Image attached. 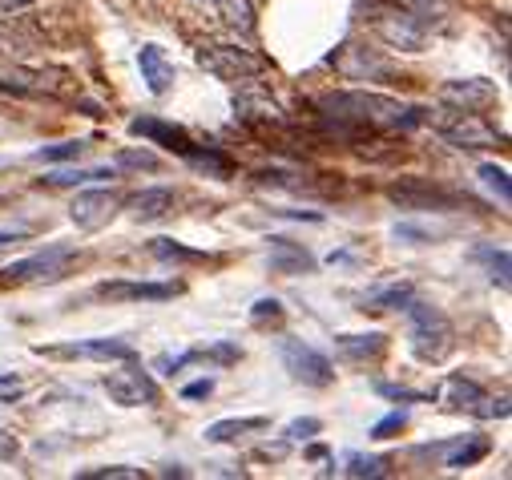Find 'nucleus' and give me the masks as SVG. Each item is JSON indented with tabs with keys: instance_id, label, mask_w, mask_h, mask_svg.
<instances>
[{
	"instance_id": "nucleus-35",
	"label": "nucleus",
	"mask_w": 512,
	"mask_h": 480,
	"mask_svg": "<svg viewBox=\"0 0 512 480\" xmlns=\"http://www.w3.org/2000/svg\"><path fill=\"white\" fill-rule=\"evenodd\" d=\"M404 424H408V416H404V412H392V416H383V420H379V424L371 428V440H388V436H392V432H400Z\"/></svg>"
},
{
	"instance_id": "nucleus-26",
	"label": "nucleus",
	"mask_w": 512,
	"mask_h": 480,
	"mask_svg": "<svg viewBox=\"0 0 512 480\" xmlns=\"http://www.w3.org/2000/svg\"><path fill=\"white\" fill-rule=\"evenodd\" d=\"M101 178H113V170H109V166H89V170H53V174H45V178H41V186L61 190V186H85V182H101Z\"/></svg>"
},
{
	"instance_id": "nucleus-37",
	"label": "nucleus",
	"mask_w": 512,
	"mask_h": 480,
	"mask_svg": "<svg viewBox=\"0 0 512 480\" xmlns=\"http://www.w3.org/2000/svg\"><path fill=\"white\" fill-rule=\"evenodd\" d=\"M319 428H323V424L307 416V420H295V424L287 428V436H283V440H287V444H295V440H311V436H315Z\"/></svg>"
},
{
	"instance_id": "nucleus-9",
	"label": "nucleus",
	"mask_w": 512,
	"mask_h": 480,
	"mask_svg": "<svg viewBox=\"0 0 512 480\" xmlns=\"http://www.w3.org/2000/svg\"><path fill=\"white\" fill-rule=\"evenodd\" d=\"M69 263H73V251H69V247H49V251H41V255H33V259H21V263L5 267L0 275H5L9 283H29V279H45V283H53V279L65 275Z\"/></svg>"
},
{
	"instance_id": "nucleus-40",
	"label": "nucleus",
	"mask_w": 512,
	"mask_h": 480,
	"mask_svg": "<svg viewBox=\"0 0 512 480\" xmlns=\"http://www.w3.org/2000/svg\"><path fill=\"white\" fill-rule=\"evenodd\" d=\"M210 392H214V380H198V384H190L182 396H186V400H206Z\"/></svg>"
},
{
	"instance_id": "nucleus-39",
	"label": "nucleus",
	"mask_w": 512,
	"mask_h": 480,
	"mask_svg": "<svg viewBox=\"0 0 512 480\" xmlns=\"http://www.w3.org/2000/svg\"><path fill=\"white\" fill-rule=\"evenodd\" d=\"M17 452H21V440L0 428V460H17Z\"/></svg>"
},
{
	"instance_id": "nucleus-18",
	"label": "nucleus",
	"mask_w": 512,
	"mask_h": 480,
	"mask_svg": "<svg viewBox=\"0 0 512 480\" xmlns=\"http://www.w3.org/2000/svg\"><path fill=\"white\" fill-rule=\"evenodd\" d=\"M440 97L452 101V105H460V109H484V105L496 101V85L492 81H480V77H472V81H448Z\"/></svg>"
},
{
	"instance_id": "nucleus-10",
	"label": "nucleus",
	"mask_w": 512,
	"mask_h": 480,
	"mask_svg": "<svg viewBox=\"0 0 512 480\" xmlns=\"http://www.w3.org/2000/svg\"><path fill=\"white\" fill-rule=\"evenodd\" d=\"M117 206H121V198L113 190H81L69 206V218L77 222V230H101V226H109Z\"/></svg>"
},
{
	"instance_id": "nucleus-38",
	"label": "nucleus",
	"mask_w": 512,
	"mask_h": 480,
	"mask_svg": "<svg viewBox=\"0 0 512 480\" xmlns=\"http://www.w3.org/2000/svg\"><path fill=\"white\" fill-rule=\"evenodd\" d=\"M25 396V380L21 376H0V400H5V404H13V400H21Z\"/></svg>"
},
{
	"instance_id": "nucleus-7",
	"label": "nucleus",
	"mask_w": 512,
	"mask_h": 480,
	"mask_svg": "<svg viewBox=\"0 0 512 480\" xmlns=\"http://www.w3.org/2000/svg\"><path fill=\"white\" fill-rule=\"evenodd\" d=\"M440 134L456 150H496L500 146V134L484 122L480 113H472V109H456L452 122H440Z\"/></svg>"
},
{
	"instance_id": "nucleus-44",
	"label": "nucleus",
	"mask_w": 512,
	"mask_h": 480,
	"mask_svg": "<svg viewBox=\"0 0 512 480\" xmlns=\"http://www.w3.org/2000/svg\"><path fill=\"white\" fill-rule=\"evenodd\" d=\"M0 93H21V85H9V81H0Z\"/></svg>"
},
{
	"instance_id": "nucleus-41",
	"label": "nucleus",
	"mask_w": 512,
	"mask_h": 480,
	"mask_svg": "<svg viewBox=\"0 0 512 480\" xmlns=\"http://www.w3.org/2000/svg\"><path fill=\"white\" fill-rule=\"evenodd\" d=\"M25 230H0V247H9V243H21Z\"/></svg>"
},
{
	"instance_id": "nucleus-17",
	"label": "nucleus",
	"mask_w": 512,
	"mask_h": 480,
	"mask_svg": "<svg viewBox=\"0 0 512 480\" xmlns=\"http://www.w3.org/2000/svg\"><path fill=\"white\" fill-rule=\"evenodd\" d=\"M101 299H150V303H162V299H174L182 295V283H105L97 287Z\"/></svg>"
},
{
	"instance_id": "nucleus-23",
	"label": "nucleus",
	"mask_w": 512,
	"mask_h": 480,
	"mask_svg": "<svg viewBox=\"0 0 512 480\" xmlns=\"http://www.w3.org/2000/svg\"><path fill=\"white\" fill-rule=\"evenodd\" d=\"M263 428H271V420H263V416H250V420H218V424L206 428V440L230 444V440H238V436H246V432H263Z\"/></svg>"
},
{
	"instance_id": "nucleus-4",
	"label": "nucleus",
	"mask_w": 512,
	"mask_h": 480,
	"mask_svg": "<svg viewBox=\"0 0 512 480\" xmlns=\"http://www.w3.org/2000/svg\"><path fill=\"white\" fill-rule=\"evenodd\" d=\"M371 29L392 49H404V53H420L424 41H428L424 25L408 9H396V5H371Z\"/></svg>"
},
{
	"instance_id": "nucleus-22",
	"label": "nucleus",
	"mask_w": 512,
	"mask_h": 480,
	"mask_svg": "<svg viewBox=\"0 0 512 480\" xmlns=\"http://www.w3.org/2000/svg\"><path fill=\"white\" fill-rule=\"evenodd\" d=\"M343 476H355V480H379V476H388L392 472V460L388 456H363V452H351L339 468Z\"/></svg>"
},
{
	"instance_id": "nucleus-31",
	"label": "nucleus",
	"mask_w": 512,
	"mask_h": 480,
	"mask_svg": "<svg viewBox=\"0 0 512 480\" xmlns=\"http://www.w3.org/2000/svg\"><path fill=\"white\" fill-rule=\"evenodd\" d=\"M81 150H85V142H57V146L37 150V154H33V162H73Z\"/></svg>"
},
{
	"instance_id": "nucleus-8",
	"label": "nucleus",
	"mask_w": 512,
	"mask_h": 480,
	"mask_svg": "<svg viewBox=\"0 0 512 480\" xmlns=\"http://www.w3.org/2000/svg\"><path fill=\"white\" fill-rule=\"evenodd\" d=\"M105 392H109V400L121 404V408H142V404H154V400H158V384H154L142 368L109 372V376H105Z\"/></svg>"
},
{
	"instance_id": "nucleus-16",
	"label": "nucleus",
	"mask_w": 512,
	"mask_h": 480,
	"mask_svg": "<svg viewBox=\"0 0 512 480\" xmlns=\"http://www.w3.org/2000/svg\"><path fill=\"white\" fill-rule=\"evenodd\" d=\"M130 134H138V138H150V142H158V146H170V150H178L182 158L194 150V142H190V134H186L182 126L158 122V117H134V122H130Z\"/></svg>"
},
{
	"instance_id": "nucleus-12",
	"label": "nucleus",
	"mask_w": 512,
	"mask_h": 480,
	"mask_svg": "<svg viewBox=\"0 0 512 480\" xmlns=\"http://www.w3.org/2000/svg\"><path fill=\"white\" fill-rule=\"evenodd\" d=\"M388 198L396 202V206H404V210H440V206H456L460 198L456 194H448V190H440V186H428L424 178H404V182H396V186H388Z\"/></svg>"
},
{
	"instance_id": "nucleus-19",
	"label": "nucleus",
	"mask_w": 512,
	"mask_h": 480,
	"mask_svg": "<svg viewBox=\"0 0 512 480\" xmlns=\"http://www.w3.org/2000/svg\"><path fill=\"white\" fill-rule=\"evenodd\" d=\"M267 263H271L275 275H307V271L315 267V259H311L303 247H295L291 238H271V255H267Z\"/></svg>"
},
{
	"instance_id": "nucleus-28",
	"label": "nucleus",
	"mask_w": 512,
	"mask_h": 480,
	"mask_svg": "<svg viewBox=\"0 0 512 480\" xmlns=\"http://www.w3.org/2000/svg\"><path fill=\"white\" fill-rule=\"evenodd\" d=\"M150 255L162 259V263H202V259H206L202 251H186V247H178L174 238H154V243H150Z\"/></svg>"
},
{
	"instance_id": "nucleus-6",
	"label": "nucleus",
	"mask_w": 512,
	"mask_h": 480,
	"mask_svg": "<svg viewBox=\"0 0 512 480\" xmlns=\"http://www.w3.org/2000/svg\"><path fill=\"white\" fill-rule=\"evenodd\" d=\"M283 368L307 388H327L335 380L331 359L323 351H315L311 343H303V339H283Z\"/></svg>"
},
{
	"instance_id": "nucleus-14",
	"label": "nucleus",
	"mask_w": 512,
	"mask_h": 480,
	"mask_svg": "<svg viewBox=\"0 0 512 480\" xmlns=\"http://www.w3.org/2000/svg\"><path fill=\"white\" fill-rule=\"evenodd\" d=\"M138 69H142V81H146V89H150L154 97H166V93L174 89V81H178L174 61H170L158 45H142V53H138Z\"/></svg>"
},
{
	"instance_id": "nucleus-1",
	"label": "nucleus",
	"mask_w": 512,
	"mask_h": 480,
	"mask_svg": "<svg viewBox=\"0 0 512 480\" xmlns=\"http://www.w3.org/2000/svg\"><path fill=\"white\" fill-rule=\"evenodd\" d=\"M319 109L339 134H351V138H363L371 130H412L424 122V109L383 93H363V89L331 93L319 101Z\"/></svg>"
},
{
	"instance_id": "nucleus-11",
	"label": "nucleus",
	"mask_w": 512,
	"mask_h": 480,
	"mask_svg": "<svg viewBox=\"0 0 512 480\" xmlns=\"http://www.w3.org/2000/svg\"><path fill=\"white\" fill-rule=\"evenodd\" d=\"M331 65H335L347 81H371V77H383V73H388V61H383L375 49L355 45V41L339 45V49L331 53Z\"/></svg>"
},
{
	"instance_id": "nucleus-5",
	"label": "nucleus",
	"mask_w": 512,
	"mask_h": 480,
	"mask_svg": "<svg viewBox=\"0 0 512 480\" xmlns=\"http://www.w3.org/2000/svg\"><path fill=\"white\" fill-rule=\"evenodd\" d=\"M440 404H444L448 412H468V416H480V420L508 416V400H492L480 384H472V380H464V376H448V380H444Z\"/></svg>"
},
{
	"instance_id": "nucleus-13",
	"label": "nucleus",
	"mask_w": 512,
	"mask_h": 480,
	"mask_svg": "<svg viewBox=\"0 0 512 480\" xmlns=\"http://www.w3.org/2000/svg\"><path fill=\"white\" fill-rule=\"evenodd\" d=\"M41 355H65V359H125L134 364L138 351L125 339H85V343H65V347H41Z\"/></svg>"
},
{
	"instance_id": "nucleus-2",
	"label": "nucleus",
	"mask_w": 512,
	"mask_h": 480,
	"mask_svg": "<svg viewBox=\"0 0 512 480\" xmlns=\"http://www.w3.org/2000/svg\"><path fill=\"white\" fill-rule=\"evenodd\" d=\"M404 311H408V339H412L416 359H424V364H444L456 347V331H452L448 315L440 307H428L416 299Z\"/></svg>"
},
{
	"instance_id": "nucleus-42",
	"label": "nucleus",
	"mask_w": 512,
	"mask_h": 480,
	"mask_svg": "<svg viewBox=\"0 0 512 480\" xmlns=\"http://www.w3.org/2000/svg\"><path fill=\"white\" fill-rule=\"evenodd\" d=\"M33 5V0H0V9H5V13H17V9H29Z\"/></svg>"
},
{
	"instance_id": "nucleus-36",
	"label": "nucleus",
	"mask_w": 512,
	"mask_h": 480,
	"mask_svg": "<svg viewBox=\"0 0 512 480\" xmlns=\"http://www.w3.org/2000/svg\"><path fill=\"white\" fill-rule=\"evenodd\" d=\"M250 319H254V323H267V319L279 323V319H283V303H279V299H259V303H254V315H250Z\"/></svg>"
},
{
	"instance_id": "nucleus-20",
	"label": "nucleus",
	"mask_w": 512,
	"mask_h": 480,
	"mask_svg": "<svg viewBox=\"0 0 512 480\" xmlns=\"http://www.w3.org/2000/svg\"><path fill=\"white\" fill-rule=\"evenodd\" d=\"M130 210L138 222H162L174 210V194L170 190H142L130 198Z\"/></svg>"
},
{
	"instance_id": "nucleus-27",
	"label": "nucleus",
	"mask_w": 512,
	"mask_h": 480,
	"mask_svg": "<svg viewBox=\"0 0 512 480\" xmlns=\"http://www.w3.org/2000/svg\"><path fill=\"white\" fill-rule=\"evenodd\" d=\"M214 9H218V17L230 29H238V33L254 29V5H250V0H214Z\"/></svg>"
},
{
	"instance_id": "nucleus-33",
	"label": "nucleus",
	"mask_w": 512,
	"mask_h": 480,
	"mask_svg": "<svg viewBox=\"0 0 512 480\" xmlns=\"http://www.w3.org/2000/svg\"><path fill=\"white\" fill-rule=\"evenodd\" d=\"M117 166H130V170H158L162 162H158L150 150H125V154L117 158Z\"/></svg>"
},
{
	"instance_id": "nucleus-25",
	"label": "nucleus",
	"mask_w": 512,
	"mask_h": 480,
	"mask_svg": "<svg viewBox=\"0 0 512 480\" xmlns=\"http://www.w3.org/2000/svg\"><path fill=\"white\" fill-rule=\"evenodd\" d=\"M412 299H416L412 283H396V287H383L379 295L363 299V311H404Z\"/></svg>"
},
{
	"instance_id": "nucleus-29",
	"label": "nucleus",
	"mask_w": 512,
	"mask_h": 480,
	"mask_svg": "<svg viewBox=\"0 0 512 480\" xmlns=\"http://www.w3.org/2000/svg\"><path fill=\"white\" fill-rule=\"evenodd\" d=\"M480 182L500 198V206H508V202H512V186H508V170H504V166L484 162V166H480Z\"/></svg>"
},
{
	"instance_id": "nucleus-15",
	"label": "nucleus",
	"mask_w": 512,
	"mask_h": 480,
	"mask_svg": "<svg viewBox=\"0 0 512 480\" xmlns=\"http://www.w3.org/2000/svg\"><path fill=\"white\" fill-rule=\"evenodd\" d=\"M234 113L242 117V122H250V126H283L287 122L283 105L271 93H242V97H234Z\"/></svg>"
},
{
	"instance_id": "nucleus-30",
	"label": "nucleus",
	"mask_w": 512,
	"mask_h": 480,
	"mask_svg": "<svg viewBox=\"0 0 512 480\" xmlns=\"http://www.w3.org/2000/svg\"><path fill=\"white\" fill-rule=\"evenodd\" d=\"M81 480H138L142 468H130V464H105V468H85L77 472Z\"/></svg>"
},
{
	"instance_id": "nucleus-43",
	"label": "nucleus",
	"mask_w": 512,
	"mask_h": 480,
	"mask_svg": "<svg viewBox=\"0 0 512 480\" xmlns=\"http://www.w3.org/2000/svg\"><path fill=\"white\" fill-rule=\"evenodd\" d=\"M408 5H416V9H436V0H408Z\"/></svg>"
},
{
	"instance_id": "nucleus-34",
	"label": "nucleus",
	"mask_w": 512,
	"mask_h": 480,
	"mask_svg": "<svg viewBox=\"0 0 512 480\" xmlns=\"http://www.w3.org/2000/svg\"><path fill=\"white\" fill-rule=\"evenodd\" d=\"M375 392H379V396H388V400H404V404H424V400H432V396H424V392H412V388H396V384H379Z\"/></svg>"
},
{
	"instance_id": "nucleus-21",
	"label": "nucleus",
	"mask_w": 512,
	"mask_h": 480,
	"mask_svg": "<svg viewBox=\"0 0 512 480\" xmlns=\"http://www.w3.org/2000/svg\"><path fill=\"white\" fill-rule=\"evenodd\" d=\"M335 343H339V351L347 359H379L383 351H388V335H379V331H371V335H339Z\"/></svg>"
},
{
	"instance_id": "nucleus-3",
	"label": "nucleus",
	"mask_w": 512,
	"mask_h": 480,
	"mask_svg": "<svg viewBox=\"0 0 512 480\" xmlns=\"http://www.w3.org/2000/svg\"><path fill=\"white\" fill-rule=\"evenodd\" d=\"M198 65L206 73H214L218 81H250L267 73V57L250 53V49H238V45H202L198 49Z\"/></svg>"
},
{
	"instance_id": "nucleus-32",
	"label": "nucleus",
	"mask_w": 512,
	"mask_h": 480,
	"mask_svg": "<svg viewBox=\"0 0 512 480\" xmlns=\"http://www.w3.org/2000/svg\"><path fill=\"white\" fill-rule=\"evenodd\" d=\"M480 259H488V271H492V283L508 287V251H480Z\"/></svg>"
},
{
	"instance_id": "nucleus-24",
	"label": "nucleus",
	"mask_w": 512,
	"mask_h": 480,
	"mask_svg": "<svg viewBox=\"0 0 512 480\" xmlns=\"http://www.w3.org/2000/svg\"><path fill=\"white\" fill-rule=\"evenodd\" d=\"M448 448V444H444ZM488 436H460L452 448H448V468H468V464H476V460H484L488 456Z\"/></svg>"
}]
</instances>
